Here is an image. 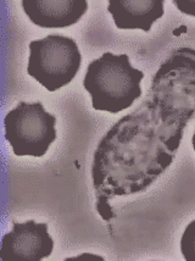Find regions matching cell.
I'll return each mask as SVG.
<instances>
[{"label": "cell", "mask_w": 195, "mask_h": 261, "mask_svg": "<svg viewBox=\"0 0 195 261\" xmlns=\"http://www.w3.org/2000/svg\"><path fill=\"white\" fill-rule=\"evenodd\" d=\"M185 125L165 119L147 97L121 117L99 143L92 165L97 210L114 217L109 201L143 192L169 169L181 145Z\"/></svg>", "instance_id": "6da1fadb"}, {"label": "cell", "mask_w": 195, "mask_h": 261, "mask_svg": "<svg viewBox=\"0 0 195 261\" xmlns=\"http://www.w3.org/2000/svg\"><path fill=\"white\" fill-rule=\"evenodd\" d=\"M143 79L144 72L132 67L127 54L104 53L89 64L83 87L91 94L95 110L117 114L141 98Z\"/></svg>", "instance_id": "7a4b0ae2"}, {"label": "cell", "mask_w": 195, "mask_h": 261, "mask_svg": "<svg viewBox=\"0 0 195 261\" xmlns=\"http://www.w3.org/2000/svg\"><path fill=\"white\" fill-rule=\"evenodd\" d=\"M151 100L171 119L185 123L195 117V49L179 48L151 81Z\"/></svg>", "instance_id": "3957f363"}, {"label": "cell", "mask_w": 195, "mask_h": 261, "mask_svg": "<svg viewBox=\"0 0 195 261\" xmlns=\"http://www.w3.org/2000/svg\"><path fill=\"white\" fill-rule=\"evenodd\" d=\"M80 64L78 45L70 37L49 34L30 43L27 73L46 91L55 92L70 85L78 73Z\"/></svg>", "instance_id": "277c9868"}, {"label": "cell", "mask_w": 195, "mask_h": 261, "mask_svg": "<svg viewBox=\"0 0 195 261\" xmlns=\"http://www.w3.org/2000/svg\"><path fill=\"white\" fill-rule=\"evenodd\" d=\"M57 117L45 111L40 101H20L6 114L5 139L17 156L40 158L57 141Z\"/></svg>", "instance_id": "5b68a950"}, {"label": "cell", "mask_w": 195, "mask_h": 261, "mask_svg": "<svg viewBox=\"0 0 195 261\" xmlns=\"http://www.w3.org/2000/svg\"><path fill=\"white\" fill-rule=\"evenodd\" d=\"M54 241L48 233L46 223H37L33 220L23 223L14 222L12 229L2 239L3 259H22L40 261L51 255Z\"/></svg>", "instance_id": "8992f818"}, {"label": "cell", "mask_w": 195, "mask_h": 261, "mask_svg": "<svg viewBox=\"0 0 195 261\" xmlns=\"http://www.w3.org/2000/svg\"><path fill=\"white\" fill-rule=\"evenodd\" d=\"M21 4L30 20L43 29L73 26L88 10L87 0H22Z\"/></svg>", "instance_id": "52a82bcc"}, {"label": "cell", "mask_w": 195, "mask_h": 261, "mask_svg": "<svg viewBox=\"0 0 195 261\" xmlns=\"http://www.w3.org/2000/svg\"><path fill=\"white\" fill-rule=\"evenodd\" d=\"M163 0H109L107 10L117 29L149 32L155 21L163 16Z\"/></svg>", "instance_id": "ba28073f"}, {"label": "cell", "mask_w": 195, "mask_h": 261, "mask_svg": "<svg viewBox=\"0 0 195 261\" xmlns=\"http://www.w3.org/2000/svg\"><path fill=\"white\" fill-rule=\"evenodd\" d=\"M181 251L185 261H195V220L185 227L181 239Z\"/></svg>", "instance_id": "9c48e42d"}, {"label": "cell", "mask_w": 195, "mask_h": 261, "mask_svg": "<svg viewBox=\"0 0 195 261\" xmlns=\"http://www.w3.org/2000/svg\"><path fill=\"white\" fill-rule=\"evenodd\" d=\"M173 4L185 15L195 16V0H173Z\"/></svg>", "instance_id": "30bf717a"}, {"label": "cell", "mask_w": 195, "mask_h": 261, "mask_svg": "<svg viewBox=\"0 0 195 261\" xmlns=\"http://www.w3.org/2000/svg\"><path fill=\"white\" fill-rule=\"evenodd\" d=\"M100 260L103 261L104 259L101 256H98V255H93V254H82V255L79 256H73V257H69V259H66V261L69 260H78V261H82V260Z\"/></svg>", "instance_id": "8fae6325"}, {"label": "cell", "mask_w": 195, "mask_h": 261, "mask_svg": "<svg viewBox=\"0 0 195 261\" xmlns=\"http://www.w3.org/2000/svg\"><path fill=\"white\" fill-rule=\"evenodd\" d=\"M191 143H193V149H194V151H195V132H194V135H193V138H191Z\"/></svg>", "instance_id": "7c38bea8"}]
</instances>
